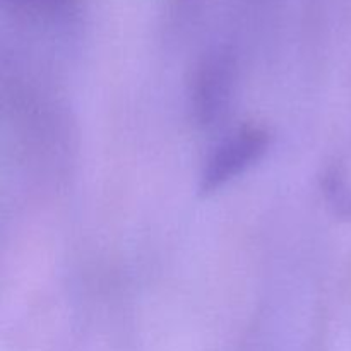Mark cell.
Returning <instances> with one entry per match:
<instances>
[{"mask_svg": "<svg viewBox=\"0 0 351 351\" xmlns=\"http://www.w3.org/2000/svg\"><path fill=\"white\" fill-rule=\"evenodd\" d=\"M267 146V137L261 130L247 129L237 134L218 147L209 160L208 168L202 175V189H215L235 177L249 163L256 161Z\"/></svg>", "mask_w": 351, "mask_h": 351, "instance_id": "1", "label": "cell"}]
</instances>
